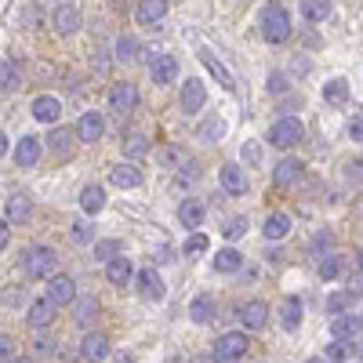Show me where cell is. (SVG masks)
Segmentation results:
<instances>
[{"label":"cell","instance_id":"obj_1","mask_svg":"<svg viewBox=\"0 0 363 363\" xmlns=\"http://www.w3.org/2000/svg\"><path fill=\"white\" fill-rule=\"evenodd\" d=\"M22 269H26V277H33V280H51L58 272V255L48 244H33L22 255Z\"/></svg>","mask_w":363,"mask_h":363},{"label":"cell","instance_id":"obj_2","mask_svg":"<svg viewBox=\"0 0 363 363\" xmlns=\"http://www.w3.org/2000/svg\"><path fill=\"white\" fill-rule=\"evenodd\" d=\"M262 37H265L269 44H284V40L291 37V15H287L284 8H277V4H269V8L262 11Z\"/></svg>","mask_w":363,"mask_h":363},{"label":"cell","instance_id":"obj_3","mask_svg":"<svg viewBox=\"0 0 363 363\" xmlns=\"http://www.w3.org/2000/svg\"><path fill=\"white\" fill-rule=\"evenodd\" d=\"M301 138H306V128H301V120H294V116H284L269 128V145L272 149H291Z\"/></svg>","mask_w":363,"mask_h":363},{"label":"cell","instance_id":"obj_4","mask_svg":"<svg viewBox=\"0 0 363 363\" xmlns=\"http://www.w3.org/2000/svg\"><path fill=\"white\" fill-rule=\"evenodd\" d=\"M247 345H251L247 335L229 330V335H222V338L215 342V363H240V359L247 356Z\"/></svg>","mask_w":363,"mask_h":363},{"label":"cell","instance_id":"obj_5","mask_svg":"<svg viewBox=\"0 0 363 363\" xmlns=\"http://www.w3.org/2000/svg\"><path fill=\"white\" fill-rule=\"evenodd\" d=\"M106 102H109V109L113 113H131L135 106H138V87L131 84V80H116L113 87H109V95H106Z\"/></svg>","mask_w":363,"mask_h":363},{"label":"cell","instance_id":"obj_6","mask_svg":"<svg viewBox=\"0 0 363 363\" xmlns=\"http://www.w3.org/2000/svg\"><path fill=\"white\" fill-rule=\"evenodd\" d=\"M55 309H62V306H73L77 301V284H73V277H66V272H55L51 277V284H48V294H44Z\"/></svg>","mask_w":363,"mask_h":363},{"label":"cell","instance_id":"obj_7","mask_svg":"<svg viewBox=\"0 0 363 363\" xmlns=\"http://www.w3.org/2000/svg\"><path fill=\"white\" fill-rule=\"evenodd\" d=\"M135 287H138V294H142L145 301H164V294H167V287H164V280H160V272H157L153 265L135 272Z\"/></svg>","mask_w":363,"mask_h":363},{"label":"cell","instance_id":"obj_8","mask_svg":"<svg viewBox=\"0 0 363 363\" xmlns=\"http://www.w3.org/2000/svg\"><path fill=\"white\" fill-rule=\"evenodd\" d=\"M203 99H207V87L200 77H186L182 80V113H200L203 109Z\"/></svg>","mask_w":363,"mask_h":363},{"label":"cell","instance_id":"obj_9","mask_svg":"<svg viewBox=\"0 0 363 363\" xmlns=\"http://www.w3.org/2000/svg\"><path fill=\"white\" fill-rule=\"evenodd\" d=\"M102 135H106V120H102V113H99V109H87V113L77 120V138L87 142V145H95Z\"/></svg>","mask_w":363,"mask_h":363},{"label":"cell","instance_id":"obj_10","mask_svg":"<svg viewBox=\"0 0 363 363\" xmlns=\"http://www.w3.org/2000/svg\"><path fill=\"white\" fill-rule=\"evenodd\" d=\"M29 215H33V200H29L26 193H11L4 200V222L8 225H26Z\"/></svg>","mask_w":363,"mask_h":363},{"label":"cell","instance_id":"obj_11","mask_svg":"<svg viewBox=\"0 0 363 363\" xmlns=\"http://www.w3.org/2000/svg\"><path fill=\"white\" fill-rule=\"evenodd\" d=\"M363 330V316L359 313H342V316H335L330 320V338L335 342H349V338H356Z\"/></svg>","mask_w":363,"mask_h":363},{"label":"cell","instance_id":"obj_12","mask_svg":"<svg viewBox=\"0 0 363 363\" xmlns=\"http://www.w3.org/2000/svg\"><path fill=\"white\" fill-rule=\"evenodd\" d=\"M29 113H33L37 124H55V120L62 116V102H58L55 95H37L33 102H29Z\"/></svg>","mask_w":363,"mask_h":363},{"label":"cell","instance_id":"obj_13","mask_svg":"<svg viewBox=\"0 0 363 363\" xmlns=\"http://www.w3.org/2000/svg\"><path fill=\"white\" fill-rule=\"evenodd\" d=\"M40 153H44L40 138H37V135H22L18 145H15V164H18V167H37Z\"/></svg>","mask_w":363,"mask_h":363},{"label":"cell","instance_id":"obj_14","mask_svg":"<svg viewBox=\"0 0 363 363\" xmlns=\"http://www.w3.org/2000/svg\"><path fill=\"white\" fill-rule=\"evenodd\" d=\"M51 22H55V33L58 37H73L77 29H80V11L73 4H62V8H55Z\"/></svg>","mask_w":363,"mask_h":363},{"label":"cell","instance_id":"obj_15","mask_svg":"<svg viewBox=\"0 0 363 363\" xmlns=\"http://www.w3.org/2000/svg\"><path fill=\"white\" fill-rule=\"evenodd\" d=\"M301 171H306V164H301V160H294V157L280 160L277 167H272V186H280V189L294 186V182L301 178Z\"/></svg>","mask_w":363,"mask_h":363},{"label":"cell","instance_id":"obj_16","mask_svg":"<svg viewBox=\"0 0 363 363\" xmlns=\"http://www.w3.org/2000/svg\"><path fill=\"white\" fill-rule=\"evenodd\" d=\"M106 280H109L113 287L131 284V280H135V265H131V258H128V255H116V258L106 265Z\"/></svg>","mask_w":363,"mask_h":363},{"label":"cell","instance_id":"obj_17","mask_svg":"<svg viewBox=\"0 0 363 363\" xmlns=\"http://www.w3.org/2000/svg\"><path fill=\"white\" fill-rule=\"evenodd\" d=\"M149 77H153V84H171L178 77V62H174V55H157V58H149Z\"/></svg>","mask_w":363,"mask_h":363},{"label":"cell","instance_id":"obj_18","mask_svg":"<svg viewBox=\"0 0 363 363\" xmlns=\"http://www.w3.org/2000/svg\"><path fill=\"white\" fill-rule=\"evenodd\" d=\"M218 182H222V189H225L229 196H244V193H247V174L240 171L236 164H225V167L218 171Z\"/></svg>","mask_w":363,"mask_h":363},{"label":"cell","instance_id":"obj_19","mask_svg":"<svg viewBox=\"0 0 363 363\" xmlns=\"http://www.w3.org/2000/svg\"><path fill=\"white\" fill-rule=\"evenodd\" d=\"M164 15H167V0H142L135 8L138 26H157V22H164Z\"/></svg>","mask_w":363,"mask_h":363},{"label":"cell","instance_id":"obj_20","mask_svg":"<svg viewBox=\"0 0 363 363\" xmlns=\"http://www.w3.org/2000/svg\"><path fill=\"white\" fill-rule=\"evenodd\" d=\"M240 323H244L247 330H262L265 323H269V306H265V301H247V306L244 309H240Z\"/></svg>","mask_w":363,"mask_h":363},{"label":"cell","instance_id":"obj_21","mask_svg":"<svg viewBox=\"0 0 363 363\" xmlns=\"http://www.w3.org/2000/svg\"><path fill=\"white\" fill-rule=\"evenodd\" d=\"M109 182L116 189H138L142 186V171L135 167V164H116L113 171H109Z\"/></svg>","mask_w":363,"mask_h":363},{"label":"cell","instance_id":"obj_22","mask_svg":"<svg viewBox=\"0 0 363 363\" xmlns=\"http://www.w3.org/2000/svg\"><path fill=\"white\" fill-rule=\"evenodd\" d=\"M51 320H55V306L48 298H33V301H29V309H26V323L29 327H48Z\"/></svg>","mask_w":363,"mask_h":363},{"label":"cell","instance_id":"obj_23","mask_svg":"<svg viewBox=\"0 0 363 363\" xmlns=\"http://www.w3.org/2000/svg\"><path fill=\"white\" fill-rule=\"evenodd\" d=\"M80 356L91 359V363L106 359V356H109V338H106V335H84V342H80Z\"/></svg>","mask_w":363,"mask_h":363},{"label":"cell","instance_id":"obj_24","mask_svg":"<svg viewBox=\"0 0 363 363\" xmlns=\"http://www.w3.org/2000/svg\"><path fill=\"white\" fill-rule=\"evenodd\" d=\"M200 62H203V69H207L211 77H215L225 91H233V73L218 62V55H215V51H207V48H203V51H200Z\"/></svg>","mask_w":363,"mask_h":363},{"label":"cell","instance_id":"obj_25","mask_svg":"<svg viewBox=\"0 0 363 363\" xmlns=\"http://www.w3.org/2000/svg\"><path fill=\"white\" fill-rule=\"evenodd\" d=\"M262 233H265V240H284V236L291 233V215H284V211H272V215H265Z\"/></svg>","mask_w":363,"mask_h":363},{"label":"cell","instance_id":"obj_26","mask_svg":"<svg viewBox=\"0 0 363 363\" xmlns=\"http://www.w3.org/2000/svg\"><path fill=\"white\" fill-rule=\"evenodd\" d=\"M298 323H301V298L287 294L280 301V327L284 330H298Z\"/></svg>","mask_w":363,"mask_h":363},{"label":"cell","instance_id":"obj_27","mask_svg":"<svg viewBox=\"0 0 363 363\" xmlns=\"http://www.w3.org/2000/svg\"><path fill=\"white\" fill-rule=\"evenodd\" d=\"M323 102L327 106H345L349 102V80L345 77H335L323 84Z\"/></svg>","mask_w":363,"mask_h":363},{"label":"cell","instance_id":"obj_28","mask_svg":"<svg viewBox=\"0 0 363 363\" xmlns=\"http://www.w3.org/2000/svg\"><path fill=\"white\" fill-rule=\"evenodd\" d=\"M80 207H84V215H99V211L106 207V189L102 186H84L80 189Z\"/></svg>","mask_w":363,"mask_h":363},{"label":"cell","instance_id":"obj_29","mask_svg":"<svg viewBox=\"0 0 363 363\" xmlns=\"http://www.w3.org/2000/svg\"><path fill=\"white\" fill-rule=\"evenodd\" d=\"M189 316L196 323H211V320H215V298H211V294H196L189 301Z\"/></svg>","mask_w":363,"mask_h":363},{"label":"cell","instance_id":"obj_30","mask_svg":"<svg viewBox=\"0 0 363 363\" xmlns=\"http://www.w3.org/2000/svg\"><path fill=\"white\" fill-rule=\"evenodd\" d=\"M178 222L186 225V229H196L203 222V203L200 200H186V203L178 207Z\"/></svg>","mask_w":363,"mask_h":363},{"label":"cell","instance_id":"obj_31","mask_svg":"<svg viewBox=\"0 0 363 363\" xmlns=\"http://www.w3.org/2000/svg\"><path fill=\"white\" fill-rule=\"evenodd\" d=\"M240 265H244V255H240L236 247H222L215 255V272H236Z\"/></svg>","mask_w":363,"mask_h":363},{"label":"cell","instance_id":"obj_32","mask_svg":"<svg viewBox=\"0 0 363 363\" xmlns=\"http://www.w3.org/2000/svg\"><path fill=\"white\" fill-rule=\"evenodd\" d=\"M330 15V0H301V18L306 22H323Z\"/></svg>","mask_w":363,"mask_h":363},{"label":"cell","instance_id":"obj_33","mask_svg":"<svg viewBox=\"0 0 363 363\" xmlns=\"http://www.w3.org/2000/svg\"><path fill=\"white\" fill-rule=\"evenodd\" d=\"M73 316H77V323H91L99 316V301L95 298H77L73 301Z\"/></svg>","mask_w":363,"mask_h":363},{"label":"cell","instance_id":"obj_34","mask_svg":"<svg viewBox=\"0 0 363 363\" xmlns=\"http://www.w3.org/2000/svg\"><path fill=\"white\" fill-rule=\"evenodd\" d=\"M135 58H138V40H135V37H120V40H116V62L131 66Z\"/></svg>","mask_w":363,"mask_h":363},{"label":"cell","instance_id":"obj_35","mask_svg":"<svg viewBox=\"0 0 363 363\" xmlns=\"http://www.w3.org/2000/svg\"><path fill=\"white\" fill-rule=\"evenodd\" d=\"M22 80H18V69L15 62H8V58H0V91H15Z\"/></svg>","mask_w":363,"mask_h":363},{"label":"cell","instance_id":"obj_36","mask_svg":"<svg viewBox=\"0 0 363 363\" xmlns=\"http://www.w3.org/2000/svg\"><path fill=\"white\" fill-rule=\"evenodd\" d=\"M120 255V240H95V262H113Z\"/></svg>","mask_w":363,"mask_h":363},{"label":"cell","instance_id":"obj_37","mask_svg":"<svg viewBox=\"0 0 363 363\" xmlns=\"http://www.w3.org/2000/svg\"><path fill=\"white\" fill-rule=\"evenodd\" d=\"M222 135H225V120H222V116L203 120V124H200V138H207V142H218Z\"/></svg>","mask_w":363,"mask_h":363},{"label":"cell","instance_id":"obj_38","mask_svg":"<svg viewBox=\"0 0 363 363\" xmlns=\"http://www.w3.org/2000/svg\"><path fill=\"white\" fill-rule=\"evenodd\" d=\"M69 233H73V244H91V240H95V225H91L87 218H77Z\"/></svg>","mask_w":363,"mask_h":363},{"label":"cell","instance_id":"obj_39","mask_svg":"<svg viewBox=\"0 0 363 363\" xmlns=\"http://www.w3.org/2000/svg\"><path fill=\"white\" fill-rule=\"evenodd\" d=\"M316 272H320V280H327V284H330V280H338V272H342V262H338L335 255H327V258L320 262V269H316Z\"/></svg>","mask_w":363,"mask_h":363},{"label":"cell","instance_id":"obj_40","mask_svg":"<svg viewBox=\"0 0 363 363\" xmlns=\"http://www.w3.org/2000/svg\"><path fill=\"white\" fill-rule=\"evenodd\" d=\"M48 138H51V149H55L58 157H69V145H73V135L69 131H51Z\"/></svg>","mask_w":363,"mask_h":363},{"label":"cell","instance_id":"obj_41","mask_svg":"<svg viewBox=\"0 0 363 363\" xmlns=\"http://www.w3.org/2000/svg\"><path fill=\"white\" fill-rule=\"evenodd\" d=\"M352 352H356V349H352L349 342H330V345H327V359H330V363H345Z\"/></svg>","mask_w":363,"mask_h":363},{"label":"cell","instance_id":"obj_42","mask_svg":"<svg viewBox=\"0 0 363 363\" xmlns=\"http://www.w3.org/2000/svg\"><path fill=\"white\" fill-rule=\"evenodd\" d=\"M157 160H160V167H178V164H182V149L160 145V149H157Z\"/></svg>","mask_w":363,"mask_h":363},{"label":"cell","instance_id":"obj_43","mask_svg":"<svg viewBox=\"0 0 363 363\" xmlns=\"http://www.w3.org/2000/svg\"><path fill=\"white\" fill-rule=\"evenodd\" d=\"M352 301H356V298H352L349 291H342V294H330V298H327V313H345V309L352 306Z\"/></svg>","mask_w":363,"mask_h":363},{"label":"cell","instance_id":"obj_44","mask_svg":"<svg viewBox=\"0 0 363 363\" xmlns=\"http://www.w3.org/2000/svg\"><path fill=\"white\" fill-rule=\"evenodd\" d=\"M124 153H128V157H142V153H149V142H145L142 135H128V138H124Z\"/></svg>","mask_w":363,"mask_h":363},{"label":"cell","instance_id":"obj_45","mask_svg":"<svg viewBox=\"0 0 363 363\" xmlns=\"http://www.w3.org/2000/svg\"><path fill=\"white\" fill-rule=\"evenodd\" d=\"M207 247H211V240L200 236V233H193V236L186 240V247H182V255H203Z\"/></svg>","mask_w":363,"mask_h":363},{"label":"cell","instance_id":"obj_46","mask_svg":"<svg viewBox=\"0 0 363 363\" xmlns=\"http://www.w3.org/2000/svg\"><path fill=\"white\" fill-rule=\"evenodd\" d=\"M287 87H291V80H287L284 73H269V80H265V91H269V95H284Z\"/></svg>","mask_w":363,"mask_h":363},{"label":"cell","instance_id":"obj_47","mask_svg":"<svg viewBox=\"0 0 363 363\" xmlns=\"http://www.w3.org/2000/svg\"><path fill=\"white\" fill-rule=\"evenodd\" d=\"M222 233H225V240H236V236H244V233H247V218H229Z\"/></svg>","mask_w":363,"mask_h":363},{"label":"cell","instance_id":"obj_48","mask_svg":"<svg viewBox=\"0 0 363 363\" xmlns=\"http://www.w3.org/2000/svg\"><path fill=\"white\" fill-rule=\"evenodd\" d=\"M33 356H37V359H44V356H55V338L40 335V338L33 342Z\"/></svg>","mask_w":363,"mask_h":363},{"label":"cell","instance_id":"obj_49","mask_svg":"<svg viewBox=\"0 0 363 363\" xmlns=\"http://www.w3.org/2000/svg\"><path fill=\"white\" fill-rule=\"evenodd\" d=\"M11 359H15V338L0 335V363H11Z\"/></svg>","mask_w":363,"mask_h":363},{"label":"cell","instance_id":"obj_50","mask_svg":"<svg viewBox=\"0 0 363 363\" xmlns=\"http://www.w3.org/2000/svg\"><path fill=\"white\" fill-rule=\"evenodd\" d=\"M244 160H247L251 167H258V160H262V149H258V142H247V145H244Z\"/></svg>","mask_w":363,"mask_h":363},{"label":"cell","instance_id":"obj_51","mask_svg":"<svg viewBox=\"0 0 363 363\" xmlns=\"http://www.w3.org/2000/svg\"><path fill=\"white\" fill-rule=\"evenodd\" d=\"M330 244H335V236H330L327 229H320L316 240H313V247H316V251H330Z\"/></svg>","mask_w":363,"mask_h":363},{"label":"cell","instance_id":"obj_52","mask_svg":"<svg viewBox=\"0 0 363 363\" xmlns=\"http://www.w3.org/2000/svg\"><path fill=\"white\" fill-rule=\"evenodd\" d=\"M349 135H352V142H363V113L352 120V124H349Z\"/></svg>","mask_w":363,"mask_h":363},{"label":"cell","instance_id":"obj_53","mask_svg":"<svg viewBox=\"0 0 363 363\" xmlns=\"http://www.w3.org/2000/svg\"><path fill=\"white\" fill-rule=\"evenodd\" d=\"M8 240H11V225H8L4 218H0V251L8 247Z\"/></svg>","mask_w":363,"mask_h":363},{"label":"cell","instance_id":"obj_54","mask_svg":"<svg viewBox=\"0 0 363 363\" xmlns=\"http://www.w3.org/2000/svg\"><path fill=\"white\" fill-rule=\"evenodd\" d=\"M349 294H352V298H363V277H352V284H349Z\"/></svg>","mask_w":363,"mask_h":363},{"label":"cell","instance_id":"obj_55","mask_svg":"<svg viewBox=\"0 0 363 363\" xmlns=\"http://www.w3.org/2000/svg\"><path fill=\"white\" fill-rule=\"evenodd\" d=\"M0 298H4L8 306H18V301H22V294H18V291H4V294H0Z\"/></svg>","mask_w":363,"mask_h":363},{"label":"cell","instance_id":"obj_56","mask_svg":"<svg viewBox=\"0 0 363 363\" xmlns=\"http://www.w3.org/2000/svg\"><path fill=\"white\" fill-rule=\"evenodd\" d=\"M4 153H8V135L0 131V157H4Z\"/></svg>","mask_w":363,"mask_h":363},{"label":"cell","instance_id":"obj_57","mask_svg":"<svg viewBox=\"0 0 363 363\" xmlns=\"http://www.w3.org/2000/svg\"><path fill=\"white\" fill-rule=\"evenodd\" d=\"M356 265H359V272H363V247L356 251Z\"/></svg>","mask_w":363,"mask_h":363},{"label":"cell","instance_id":"obj_58","mask_svg":"<svg viewBox=\"0 0 363 363\" xmlns=\"http://www.w3.org/2000/svg\"><path fill=\"white\" fill-rule=\"evenodd\" d=\"M11 363H33V359H29V356H15Z\"/></svg>","mask_w":363,"mask_h":363},{"label":"cell","instance_id":"obj_59","mask_svg":"<svg viewBox=\"0 0 363 363\" xmlns=\"http://www.w3.org/2000/svg\"><path fill=\"white\" fill-rule=\"evenodd\" d=\"M356 356H359V359H363V338H359V345H356Z\"/></svg>","mask_w":363,"mask_h":363},{"label":"cell","instance_id":"obj_60","mask_svg":"<svg viewBox=\"0 0 363 363\" xmlns=\"http://www.w3.org/2000/svg\"><path fill=\"white\" fill-rule=\"evenodd\" d=\"M306 363H323V359H316V356H313V359H306Z\"/></svg>","mask_w":363,"mask_h":363}]
</instances>
